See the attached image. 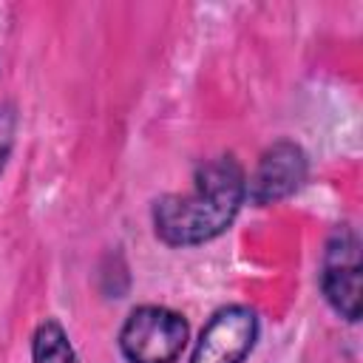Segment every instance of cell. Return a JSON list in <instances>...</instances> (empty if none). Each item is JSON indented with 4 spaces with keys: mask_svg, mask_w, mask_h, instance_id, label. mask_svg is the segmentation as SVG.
I'll list each match as a JSON object with an SVG mask.
<instances>
[{
    "mask_svg": "<svg viewBox=\"0 0 363 363\" xmlns=\"http://www.w3.org/2000/svg\"><path fill=\"white\" fill-rule=\"evenodd\" d=\"M187 343V323L167 306H139L119 332V349L130 363H173Z\"/></svg>",
    "mask_w": 363,
    "mask_h": 363,
    "instance_id": "cell-2",
    "label": "cell"
},
{
    "mask_svg": "<svg viewBox=\"0 0 363 363\" xmlns=\"http://www.w3.org/2000/svg\"><path fill=\"white\" fill-rule=\"evenodd\" d=\"M31 360L34 363H77L74 346L68 343V335L57 320H45L37 326L34 340H31Z\"/></svg>",
    "mask_w": 363,
    "mask_h": 363,
    "instance_id": "cell-6",
    "label": "cell"
},
{
    "mask_svg": "<svg viewBox=\"0 0 363 363\" xmlns=\"http://www.w3.org/2000/svg\"><path fill=\"white\" fill-rule=\"evenodd\" d=\"M258 337V318L247 306L218 309L193 349L190 363H244Z\"/></svg>",
    "mask_w": 363,
    "mask_h": 363,
    "instance_id": "cell-4",
    "label": "cell"
},
{
    "mask_svg": "<svg viewBox=\"0 0 363 363\" xmlns=\"http://www.w3.org/2000/svg\"><path fill=\"white\" fill-rule=\"evenodd\" d=\"M306 153L295 142H275L267 147L247 182V196L252 204H275L286 196H292L303 182H306Z\"/></svg>",
    "mask_w": 363,
    "mask_h": 363,
    "instance_id": "cell-5",
    "label": "cell"
},
{
    "mask_svg": "<svg viewBox=\"0 0 363 363\" xmlns=\"http://www.w3.org/2000/svg\"><path fill=\"white\" fill-rule=\"evenodd\" d=\"M320 286L340 318L352 323L360 318V241L354 230L343 227L329 238L323 252Z\"/></svg>",
    "mask_w": 363,
    "mask_h": 363,
    "instance_id": "cell-3",
    "label": "cell"
},
{
    "mask_svg": "<svg viewBox=\"0 0 363 363\" xmlns=\"http://www.w3.org/2000/svg\"><path fill=\"white\" fill-rule=\"evenodd\" d=\"M247 199V179L233 156L204 162L187 193L162 196L153 204L156 235L170 247H196L221 235Z\"/></svg>",
    "mask_w": 363,
    "mask_h": 363,
    "instance_id": "cell-1",
    "label": "cell"
},
{
    "mask_svg": "<svg viewBox=\"0 0 363 363\" xmlns=\"http://www.w3.org/2000/svg\"><path fill=\"white\" fill-rule=\"evenodd\" d=\"M14 128H17V113L9 102H3L0 105V173H3V164L14 145Z\"/></svg>",
    "mask_w": 363,
    "mask_h": 363,
    "instance_id": "cell-7",
    "label": "cell"
}]
</instances>
